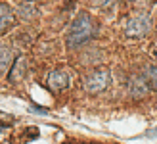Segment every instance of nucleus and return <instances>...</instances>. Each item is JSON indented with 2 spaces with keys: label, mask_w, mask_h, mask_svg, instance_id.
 Segmentation results:
<instances>
[{
  "label": "nucleus",
  "mask_w": 157,
  "mask_h": 144,
  "mask_svg": "<svg viewBox=\"0 0 157 144\" xmlns=\"http://www.w3.org/2000/svg\"><path fill=\"white\" fill-rule=\"evenodd\" d=\"M15 25V14L10 4L0 2V35H6Z\"/></svg>",
  "instance_id": "obj_4"
},
{
  "label": "nucleus",
  "mask_w": 157,
  "mask_h": 144,
  "mask_svg": "<svg viewBox=\"0 0 157 144\" xmlns=\"http://www.w3.org/2000/svg\"><path fill=\"white\" fill-rule=\"evenodd\" d=\"M27 2H36V0H27Z\"/></svg>",
  "instance_id": "obj_12"
},
{
  "label": "nucleus",
  "mask_w": 157,
  "mask_h": 144,
  "mask_svg": "<svg viewBox=\"0 0 157 144\" xmlns=\"http://www.w3.org/2000/svg\"><path fill=\"white\" fill-rule=\"evenodd\" d=\"M151 25H153L151 15L147 12H142V14L134 15V18L127 23L124 35H127V38H142V37H146L147 33H150Z\"/></svg>",
  "instance_id": "obj_2"
},
{
  "label": "nucleus",
  "mask_w": 157,
  "mask_h": 144,
  "mask_svg": "<svg viewBox=\"0 0 157 144\" xmlns=\"http://www.w3.org/2000/svg\"><path fill=\"white\" fill-rule=\"evenodd\" d=\"M67 83H69V77L63 69H56V71H52L50 77H48V85H50V89L54 92H61L63 89H67Z\"/></svg>",
  "instance_id": "obj_5"
},
{
  "label": "nucleus",
  "mask_w": 157,
  "mask_h": 144,
  "mask_svg": "<svg viewBox=\"0 0 157 144\" xmlns=\"http://www.w3.org/2000/svg\"><path fill=\"white\" fill-rule=\"evenodd\" d=\"M13 50L10 46H0V73H6V69L12 66L13 62Z\"/></svg>",
  "instance_id": "obj_9"
},
{
  "label": "nucleus",
  "mask_w": 157,
  "mask_h": 144,
  "mask_svg": "<svg viewBox=\"0 0 157 144\" xmlns=\"http://www.w3.org/2000/svg\"><path fill=\"white\" fill-rule=\"evenodd\" d=\"M113 2H115V0H94V6H101L105 10L107 6H113Z\"/></svg>",
  "instance_id": "obj_11"
},
{
  "label": "nucleus",
  "mask_w": 157,
  "mask_h": 144,
  "mask_svg": "<svg viewBox=\"0 0 157 144\" xmlns=\"http://www.w3.org/2000/svg\"><path fill=\"white\" fill-rule=\"evenodd\" d=\"M27 60H25V56H17V58L13 60V66L10 69V83H17L23 79V75H25V71H27Z\"/></svg>",
  "instance_id": "obj_7"
},
{
  "label": "nucleus",
  "mask_w": 157,
  "mask_h": 144,
  "mask_svg": "<svg viewBox=\"0 0 157 144\" xmlns=\"http://www.w3.org/2000/svg\"><path fill=\"white\" fill-rule=\"evenodd\" d=\"M17 15L23 19V21H31V19H35L36 15H38V10L35 8V4L33 2H23V4H19L17 6Z\"/></svg>",
  "instance_id": "obj_8"
},
{
  "label": "nucleus",
  "mask_w": 157,
  "mask_h": 144,
  "mask_svg": "<svg viewBox=\"0 0 157 144\" xmlns=\"http://www.w3.org/2000/svg\"><path fill=\"white\" fill-rule=\"evenodd\" d=\"M109 85H111V73L107 69H96L84 77V89L92 94L105 90Z\"/></svg>",
  "instance_id": "obj_3"
},
{
  "label": "nucleus",
  "mask_w": 157,
  "mask_h": 144,
  "mask_svg": "<svg viewBox=\"0 0 157 144\" xmlns=\"http://www.w3.org/2000/svg\"><path fill=\"white\" fill-rule=\"evenodd\" d=\"M142 77L146 79L147 86H150L151 90L157 92V66H147V67L144 69V75H142Z\"/></svg>",
  "instance_id": "obj_10"
},
{
  "label": "nucleus",
  "mask_w": 157,
  "mask_h": 144,
  "mask_svg": "<svg viewBox=\"0 0 157 144\" xmlns=\"http://www.w3.org/2000/svg\"><path fill=\"white\" fill-rule=\"evenodd\" d=\"M96 33V25H94L92 18L86 12H81L71 23L67 35H65V46L67 50H78L81 46H84Z\"/></svg>",
  "instance_id": "obj_1"
},
{
  "label": "nucleus",
  "mask_w": 157,
  "mask_h": 144,
  "mask_svg": "<svg viewBox=\"0 0 157 144\" xmlns=\"http://www.w3.org/2000/svg\"><path fill=\"white\" fill-rule=\"evenodd\" d=\"M128 90H130V96L132 98H144L150 90V86H147L146 79L144 77H130V83H128Z\"/></svg>",
  "instance_id": "obj_6"
}]
</instances>
